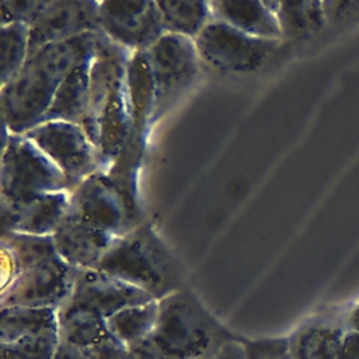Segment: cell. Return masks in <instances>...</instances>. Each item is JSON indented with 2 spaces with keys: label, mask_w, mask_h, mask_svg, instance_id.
I'll list each match as a JSON object with an SVG mask.
<instances>
[{
  "label": "cell",
  "mask_w": 359,
  "mask_h": 359,
  "mask_svg": "<svg viewBox=\"0 0 359 359\" xmlns=\"http://www.w3.org/2000/svg\"><path fill=\"white\" fill-rule=\"evenodd\" d=\"M53 359H90L86 348H80L65 339L59 341Z\"/></svg>",
  "instance_id": "1f68e13d"
},
{
  "label": "cell",
  "mask_w": 359,
  "mask_h": 359,
  "mask_svg": "<svg viewBox=\"0 0 359 359\" xmlns=\"http://www.w3.org/2000/svg\"><path fill=\"white\" fill-rule=\"evenodd\" d=\"M279 359H290V358H289V353H286V355H283V356L279 358Z\"/></svg>",
  "instance_id": "d590c367"
},
{
  "label": "cell",
  "mask_w": 359,
  "mask_h": 359,
  "mask_svg": "<svg viewBox=\"0 0 359 359\" xmlns=\"http://www.w3.org/2000/svg\"><path fill=\"white\" fill-rule=\"evenodd\" d=\"M67 215L116 237L139 224L132 196L119 180L102 170L90 174L70 192Z\"/></svg>",
  "instance_id": "5b68a950"
},
{
  "label": "cell",
  "mask_w": 359,
  "mask_h": 359,
  "mask_svg": "<svg viewBox=\"0 0 359 359\" xmlns=\"http://www.w3.org/2000/svg\"><path fill=\"white\" fill-rule=\"evenodd\" d=\"M345 320L317 318L289 337L290 359H342Z\"/></svg>",
  "instance_id": "2e32d148"
},
{
  "label": "cell",
  "mask_w": 359,
  "mask_h": 359,
  "mask_svg": "<svg viewBox=\"0 0 359 359\" xmlns=\"http://www.w3.org/2000/svg\"><path fill=\"white\" fill-rule=\"evenodd\" d=\"M342 359H359V332L351 328L344 334Z\"/></svg>",
  "instance_id": "d6a6232c"
},
{
  "label": "cell",
  "mask_w": 359,
  "mask_h": 359,
  "mask_svg": "<svg viewBox=\"0 0 359 359\" xmlns=\"http://www.w3.org/2000/svg\"><path fill=\"white\" fill-rule=\"evenodd\" d=\"M94 56L95 53L81 60L66 76L59 86L48 112L39 121V123L45 121H65L81 125L88 104Z\"/></svg>",
  "instance_id": "ac0fdd59"
},
{
  "label": "cell",
  "mask_w": 359,
  "mask_h": 359,
  "mask_svg": "<svg viewBox=\"0 0 359 359\" xmlns=\"http://www.w3.org/2000/svg\"><path fill=\"white\" fill-rule=\"evenodd\" d=\"M1 348V359H27L22 355H20L15 349H13L10 345L0 344Z\"/></svg>",
  "instance_id": "e575fe53"
},
{
  "label": "cell",
  "mask_w": 359,
  "mask_h": 359,
  "mask_svg": "<svg viewBox=\"0 0 359 359\" xmlns=\"http://www.w3.org/2000/svg\"><path fill=\"white\" fill-rule=\"evenodd\" d=\"M167 34L195 39L212 21L209 1H157Z\"/></svg>",
  "instance_id": "7402d4cb"
},
{
  "label": "cell",
  "mask_w": 359,
  "mask_h": 359,
  "mask_svg": "<svg viewBox=\"0 0 359 359\" xmlns=\"http://www.w3.org/2000/svg\"><path fill=\"white\" fill-rule=\"evenodd\" d=\"M59 341L60 337L57 328L22 338L14 344H10V346L27 359H53Z\"/></svg>",
  "instance_id": "484cf974"
},
{
  "label": "cell",
  "mask_w": 359,
  "mask_h": 359,
  "mask_svg": "<svg viewBox=\"0 0 359 359\" xmlns=\"http://www.w3.org/2000/svg\"><path fill=\"white\" fill-rule=\"evenodd\" d=\"M154 299L144 290L100 269H77L70 299L65 304L86 307L108 318Z\"/></svg>",
  "instance_id": "7c38bea8"
},
{
  "label": "cell",
  "mask_w": 359,
  "mask_h": 359,
  "mask_svg": "<svg viewBox=\"0 0 359 359\" xmlns=\"http://www.w3.org/2000/svg\"><path fill=\"white\" fill-rule=\"evenodd\" d=\"M128 65L118 70L102 111L98 142L101 167L115 164L129 139L132 114L128 90Z\"/></svg>",
  "instance_id": "9a60e30c"
},
{
  "label": "cell",
  "mask_w": 359,
  "mask_h": 359,
  "mask_svg": "<svg viewBox=\"0 0 359 359\" xmlns=\"http://www.w3.org/2000/svg\"><path fill=\"white\" fill-rule=\"evenodd\" d=\"M29 27L22 22L1 25L0 28V79L6 86L28 59Z\"/></svg>",
  "instance_id": "d4e9b609"
},
{
  "label": "cell",
  "mask_w": 359,
  "mask_h": 359,
  "mask_svg": "<svg viewBox=\"0 0 359 359\" xmlns=\"http://www.w3.org/2000/svg\"><path fill=\"white\" fill-rule=\"evenodd\" d=\"M158 300L126 307L107 318L109 332L128 348L147 338L157 323Z\"/></svg>",
  "instance_id": "cb8c5ba5"
},
{
  "label": "cell",
  "mask_w": 359,
  "mask_h": 359,
  "mask_svg": "<svg viewBox=\"0 0 359 359\" xmlns=\"http://www.w3.org/2000/svg\"><path fill=\"white\" fill-rule=\"evenodd\" d=\"M345 323L348 328L359 332V302L348 311L345 317Z\"/></svg>",
  "instance_id": "836d02e7"
},
{
  "label": "cell",
  "mask_w": 359,
  "mask_h": 359,
  "mask_svg": "<svg viewBox=\"0 0 359 359\" xmlns=\"http://www.w3.org/2000/svg\"><path fill=\"white\" fill-rule=\"evenodd\" d=\"M144 53L154 83V123L194 84L202 62L194 39L167 32Z\"/></svg>",
  "instance_id": "52a82bcc"
},
{
  "label": "cell",
  "mask_w": 359,
  "mask_h": 359,
  "mask_svg": "<svg viewBox=\"0 0 359 359\" xmlns=\"http://www.w3.org/2000/svg\"><path fill=\"white\" fill-rule=\"evenodd\" d=\"M49 0H1V25L22 22L31 27L45 11Z\"/></svg>",
  "instance_id": "4316f807"
},
{
  "label": "cell",
  "mask_w": 359,
  "mask_h": 359,
  "mask_svg": "<svg viewBox=\"0 0 359 359\" xmlns=\"http://www.w3.org/2000/svg\"><path fill=\"white\" fill-rule=\"evenodd\" d=\"M24 135L60 168L70 192L90 174L101 170L98 150L79 123L45 121Z\"/></svg>",
  "instance_id": "ba28073f"
},
{
  "label": "cell",
  "mask_w": 359,
  "mask_h": 359,
  "mask_svg": "<svg viewBox=\"0 0 359 359\" xmlns=\"http://www.w3.org/2000/svg\"><path fill=\"white\" fill-rule=\"evenodd\" d=\"M60 191H69L60 168L29 137L3 125L1 198L17 201Z\"/></svg>",
  "instance_id": "277c9868"
},
{
  "label": "cell",
  "mask_w": 359,
  "mask_h": 359,
  "mask_svg": "<svg viewBox=\"0 0 359 359\" xmlns=\"http://www.w3.org/2000/svg\"><path fill=\"white\" fill-rule=\"evenodd\" d=\"M276 18L283 39L309 38L328 24L323 1H279Z\"/></svg>",
  "instance_id": "44dd1931"
},
{
  "label": "cell",
  "mask_w": 359,
  "mask_h": 359,
  "mask_svg": "<svg viewBox=\"0 0 359 359\" xmlns=\"http://www.w3.org/2000/svg\"><path fill=\"white\" fill-rule=\"evenodd\" d=\"M57 310L49 307H0V344H14L22 338L57 330Z\"/></svg>",
  "instance_id": "d6986e66"
},
{
  "label": "cell",
  "mask_w": 359,
  "mask_h": 359,
  "mask_svg": "<svg viewBox=\"0 0 359 359\" xmlns=\"http://www.w3.org/2000/svg\"><path fill=\"white\" fill-rule=\"evenodd\" d=\"M100 29L132 53L147 50L165 34L157 1H100Z\"/></svg>",
  "instance_id": "30bf717a"
},
{
  "label": "cell",
  "mask_w": 359,
  "mask_h": 359,
  "mask_svg": "<svg viewBox=\"0 0 359 359\" xmlns=\"http://www.w3.org/2000/svg\"><path fill=\"white\" fill-rule=\"evenodd\" d=\"M1 248L10 255L15 275L34 265L59 257L52 236L1 231Z\"/></svg>",
  "instance_id": "603a6c76"
},
{
  "label": "cell",
  "mask_w": 359,
  "mask_h": 359,
  "mask_svg": "<svg viewBox=\"0 0 359 359\" xmlns=\"http://www.w3.org/2000/svg\"><path fill=\"white\" fill-rule=\"evenodd\" d=\"M194 42L202 65L220 73L258 72L282 43L245 34L216 20H212Z\"/></svg>",
  "instance_id": "8992f818"
},
{
  "label": "cell",
  "mask_w": 359,
  "mask_h": 359,
  "mask_svg": "<svg viewBox=\"0 0 359 359\" xmlns=\"http://www.w3.org/2000/svg\"><path fill=\"white\" fill-rule=\"evenodd\" d=\"M77 268L60 257L34 265L18 275L1 290L0 307L25 306L59 310L73 290Z\"/></svg>",
  "instance_id": "9c48e42d"
},
{
  "label": "cell",
  "mask_w": 359,
  "mask_h": 359,
  "mask_svg": "<svg viewBox=\"0 0 359 359\" xmlns=\"http://www.w3.org/2000/svg\"><path fill=\"white\" fill-rule=\"evenodd\" d=\"M95 269L147 292L154 300L184 289L178 262L147 223L119 236Z\"/></svg>",
  "instance_id": "7a4b0ae2"
},
{
  "label": "cell",
  "mask_w": 359,
  "mask_h": 359,
  "mask_svg": "<svg viewBox=\"0 0 359 359\" xmlns=\"http://www.w3.org/2000/svg\"><path fill=\"white\" fill-rule=\"evenodd\" d=\"M70 191L41 194L24 199L0 198L1 231L52 236L67 215Z\"/></svg>",
  "instance_id": "4fadbf2b"
},
{
  "label": "cell",
  "mask_w": 359,
  "mask_h": 359,
  "mask_svg": "<svg viewBox=\"0 0 359 359\" xmlns=\"http://www.w3.org/2000/svg\"><path fill=\"white\" fill-rule=\"evenodd\" d=\"M212 20L226 22L245 34L282 41L276 14L264 1L254 0H216L209 1Z\"/></svg>",
  "instance_id": "e0dca14e"
},
{
  "label": "cell",
  "mask_w": 359,
  "mask_h": 359,
  "mask_svg": "<svg viewBox=\"0 0 359 359\" xmlns=\"http://www.w3.org/2000/svg\"><path fill=\"white\" fill-rule=\"evenodd\" d=\"M86 351L90 359H130L129 348L112 334L86 348Z\"/></svg>",
  "instance_id": "f1b7e54d"
},
{
  "label": "cell",
  "mask_w": 359,
  "mask_h": 359,
  "mask_svg": "<svg viewBox=\"0 0 359 359\" xmlns=\"http://www.w3.org/2000/svg\"><path fill=\"white\" fill-rule=\"evenodd\" d=\"M150 341L165 359H206L230 334L188 289L158 300V317Z\"/></svg>",
  "instance_id": "3957f363"
},
{
  "label": "cell",
  "mask_w": 359,
  "mask_h": 359,
  "mask_svg": "<svg viewBox=\"0 0 359 359\" xmlns=\"http://www.w3.org/2000/svg\"><path fill=\"white\" fill-rule=\"evenodd\" d=\"M243 344L247 359H279L289 353V337L257 341L243 339Z\"/></svg>",
  "instance_id": "83f0119b"
},
{
  "label": "cell",
  "mask_w": 359,
  "mask_h": 359,
  "mask_svg": "<svg viewBox=\"0 0 359 359\" xmlns=\"http://www.w3.org/2000/svg\"><path fill=\"white\" fill-rule=\"evenodd\" d=\"M328 24H338L359 15V1H323Z\"/></svg>",
  "instance_id": "f546056e"
},
{
  "label": "cell",
  "mask_w": 359,
  "mask_h": 359,
  "mask_svg": "<svg viewBox=\"0 0 359 359\" xmlns=\"http://www.w3.org/2000/svg\"><path fill=\"white\" fill-rule=\"evenodd\" d=\"M59 337L80 348H90L108 337L107 318L100 313L70 304H63L57 310Z\"/></svg>",
  "instance_id": "ffe728a7"
},
{
  "label": "cell",
  "mask_w": 359,
  "mask_h": 359,
  "mask_svg": "<svg viewBox=\"0 0 359 359\" xmlns=\"http://www.w3.org/2000/svg\"><path fill=\"white\" fill-rule=\"evenodd\" d=\"M97 34L50 43L28 56L18 73L1 87V119L10 132L25 133L39 123L66 76L95 53Z\"/></svg>",
  "instance_id": "6da1fadb"
},
{
  "label": "cell",
  "mask_w": 359,
  "mask_h": 359,
  "mask_svg": "<svg viewBox=\"0 0 359 359\" xmlns=\"http://www.w3.org/2000/svg\"><path fill=\"white\" fill-rule=\"evenodd\" d=\"M206 359H247L243 339L234 338L231 341L224 342Z\"/></svg>",
  "instance_id": "4dcf8cb0"
},
{
  "label": "cell",
  "mask_w": 359,
  "mask_h": 359,
  "mask_svg": "<svg viewBox=\"0 0 359 359\" xmlns=\"http://www.w3.org/2000/svg\"><path fill=\"white\" fill-rule=\"evenodd\" d=\"M52 237L59 257L77 269H95L118 238L70 215Z\"/></svg>",
  "instance_id": "5bb4252c"
},
{
  "label": "cell",
  "mask_w": 359,
  "mask_h": 359,
  "mask_svg": "<svg viewBox=\"0 0 359 359\" xmlns=\"http://www.w3.org/2000/svg\"><path fill=\"white\" fill-rule=\"evenodd\" d=\"M100 31V1L49 0L45 11L29 27L28 56L46 45Z\"/></svg>",
  "instance_id": "8fae6325"
}]
</instances>
